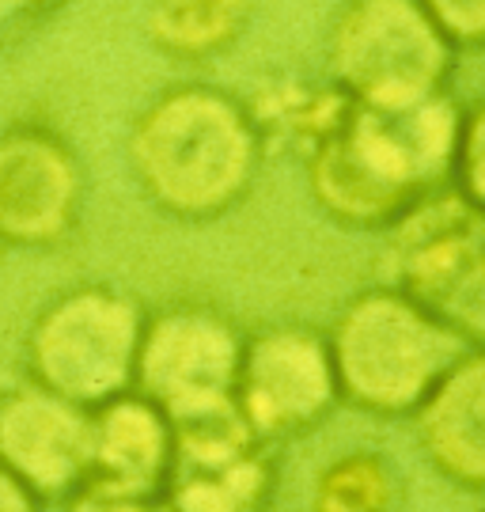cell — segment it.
<instances>
[{
	"label": "cell",
	"instance_id": "cell-9",
	"mask_svg": "<svg viewBox=\"0 0 485 512\" xmlns=\"http://www.w3.org/2000/svg\"><path fill=\"white\" fill-rule=\"evenodd\" d=\"M88 202V175L46 122L0 129V247L50 251L76 236Z\"/></svg>",
	"mask_w": 485,
	"mask_h": 512
},
{
	"label": "cell",
	"instance_id": "cell-20",
	"mask_svg": "<svg viewBox=\"0 0 485 512\" xmlns=\"http://www.w3.org/2000/svg\"><path fill=\"white\" fill-rule=\"evenodd\" d=\"M65 0H0V31L19 27V23H35V19L57 12Z\"/></svg>",
	"mask_w": 485,
	"mask_h": 512
},
{
	"label": "cell",
	"instance_id": "cell-1",
	"mask_svg": "<svg viewBox=\"0 0 485 512\" xmlns=\"http://www.w3.org/2000/svg\"><path fill=\"white\" fill-rule=\"evenodd\" d=\"M463 110L451 92L402 107L349 103L300 160L315 205L349 232L391 228L417 198L448 186Z\"/></svg>",
	"mask_w": 485,
	"mask_h": 512
},
{
	"label": "cell",
	"instance_id": "cell-11",
	"mask_svg": "<svg viewBox=\"0 0 485 512\" xmlns=\"http://www.w3.org/2000/svg\"><path fill=\"white\" fill-rule=\"evenodd\" d=\"M0 467L42 505H61L91 475V410L23 380L0 395Z\"/></svg>",
	"mask_w": 485,
	"mask_h": 512
},
{
	"label": "cell",
	"instance_id": "cell-7",
	"mask_svg": "<svg viewBox=\"0 0 485 512\" xmlns=\"http://www.w3.org/2000/svg\"><path fill=\"white\" fill-rule=\"evenodd\" d=\"M243 353V327L228 311L175 300L144 311L133 391L160 406L171 425L213 414L232 403L235 368Z\"/></svg>",
	"mask_w": 485,
	"mask_h": 512
},
{
	"label": "cell",
	"instance_id": "cell-13",
	"mask_svg": "<svg viewBox=\"0 0 485 512\" xmlns=\"http://www.w3.org/2000/svg\"><path fill=\"white\" fill-rule=\"evenodd\" d=\"M175 459V425L141 391L91 406V475L133 494H160Z\"/></svg>",
	"mask_w": 485,
	"mask_h": 512
},
{
	"label": "cell",
	"instance_id": "cell-18",
	"mask_svg": "<svg viewBox=\"0 0 485 512\" xmlns=\"http://www.w3.org/2000/svg\"><path fill=\"white\" fill-rule=\"evenodd\" d=\"M421 8L459 54L485 42V0H421Z\"/></svg>",
	"mask_w": 485,
	"mask_h": 512
},
{
	"label": "cell",
	"instance_id": "cell-16",
	"mask_svg": "<svg viewBox=\"0 0 485 512\" xmlns=\"http://www.w3.org/2000/svg\"><path fill=\"white\" fill-rule=\"evenodd\" d=\"M402 471L379 448H349L326 463L315 478L311 512H398Z\"/></svg>",
	"mask_w": 485,
	"mask_h": 512
},
{
	"label": "cell",
	"instance_id": "cell-4",
	"mask_svg": "<svg viewBox=\"0 0 485 512\" xmlns=\"http://www.w3.org/2000/svg\"><path fill=\"white\" fill-rule=\"evenodd\" d=\"M455 54L421 0H342L326 31V76L360 107L448 92Z\"/></svg>",
	"mask_w": 485,
	"mask_h": 512
},
{
	"label": "cell",
	"instance_id": "cell-14",
	"mask_svg": "<svg viewBox=\"0 0 485 512\" xmlns=\"http://www.w3.org/2000/svg\"><path fill=\"white\" fill-rule=\"evenodd\" d=\"M243 103L251 110L266 156L277 152V156H296V160H304L349 110V99L330 80L311 84L296 76H273L266 84H258Z\"/></svg>",
	"mask_w": 485,
	"mask_h": 512
},
{
	"label": "cell",
	"instance_id": "cell-3",
	"mask_svg": "<svg viewBox=\"0 0 485 512\" xmlns=\"http://www.w3.org/2000/svg\"><path fill=\"white\" fill-rule=\"evenodd\" d=\"M323 334L338 399L372 418H410L432 384L478 349L387 281L349 296Z\"/></svg>",
	"mask_w": 485,
	"mask_h": 512
},
{
	"label": "cell",
	"instance_id": "cell-12",
	"mask_svg": "<svg viewBox=\"0 0 485 512\" xmlns=\"http://www.w3.org/2000/svg\"><path fill=\"white\" fill-rule=\"evenodd\" d=\"M421 456L451 486L478 494L485 486V353H463L410 410Z\"/></svg>",
	"mask_w": 485,
	"mask_h": 512
},
{
	"label": "cell",
	"instance_id": "cell-17",
	"mask_svg": "<svg viewBox=\"0 0 485 512\" xmlns=\"http://www.w3.org/2000/svg\"><path fill=\"white\" fill-rule=\"evenodd\" d=\"M482 145H485V107L470 103L463 110V129L455 141V156H451V179L448 186L459 190L467 202L485 209V179H482Z\"/></svg>",
	"mask_w": 485,
	"mask_h": 512
},
{
	"label": "cell",
	"instance_id": "cell-2",
	"mask_svg": "<svg viewBox=\"0 0 485 512\" xmlns=\"http://www.w3.org/2000/svg\"><path fill=\"white\" fill-rule=\"evenodd\" d=\"M126 160L152 209L205 224L251 198L266 145L243 95L194 80L163 88L137 110Z\"/></svg>",
	"mask_w": 485,
	"mask_h": 512
},
{
	"label": "cell",
	"instance_id": "cell-21",
	"mask_svg": "<svg viewBox=\"0 0 485 512\" xmlns=\"http://www.w3.org/2000/svg\"><path fill=\"white\" fill-rule=\"evenodd\" d=\"M42 509H46V505H42L23 482L0 467V512H42Z\"/></svg>",
	"mask_w": 485,
	"mask_h": 512
},
{
	"label": "cell",
	"instance_id": "cell-5",
	"mask_svg": "<svg viewBox=\"0 0 485 512\" xmlns=\"http://www.w3.org/2000/svg\"><path fill=\"white\" fill-rule=\"evenodd\" d=\"M387 285L467 342H485V209L440 186L383 228Z\"/></svg>",
	"mask_w": 485,
	"mask_h": 512
},
{
	"label": "cell",
	"instance_id": "cell-10",
	"mask_svg": "<svg viewBox=\"0 0 485 512\" xmlns=\"http://www.w3.org/2000/svg\"><path fill=\"white\" fill-rule=\"evenodd\" d=\"M277 452L235 406L175 425V459L163 486L171 512H266L277 494Z\"/></svg>",
	"mask_w": 485,
	"mask_h": 512
},
{
	"label": "cell",
	"instance_id": "cell-19",
	"mask_svg": "<svg viewBox=\"0 0 485 512\" xmlns=\"http://www.w3.org/2000/svg\"><path fill=\"white\" fill-rule=\"evenodd\" d=\"M61 512H171L160 494H133V490H118L107 482L88 478L80 490H72L61 501Z\"/></svg>",
	"mask_w": 485,
	"mask_h": 512
},
{
	"label": "cell",
	"instance_id": "cell-8",
	"mask_svg": "<svg viewBox=\"0 0 485 512\" xmlns=\"http://www.w3.org/2000/svg\"><path fill=\"white\" fill-rule=\"evenodd\" d=\"M232 403L254 437L273 448L323 425L342 403L323 330L270 323L243 334Z\"/></svg>",
	"mask_w": 485,
	"mask_h": 512
},
{
	"label": "cell",
	"instance_id": "cell-15",
	"mask_svg": "<svg viewBox=\"0 0 485 512\" xmlns=\"http://www.w3.org/2000/svg\"><path fill=\"white\" fill-rule=\"evenodd\" d=\"M258 0H144V31L175 61H209L243 42Z\"/></svg>",
	"mask_w": 485,
	"mask_h": 512
},
{
	"label": "cell",
	"instance_id": "cell-6",
	"mask_svg": "<svg viewBox=\"0 0 485 512\" xmlns=\"http://www.w3.org/2000/svg\"><path fill=\"white\" fill-rule=\"evenodd\" d=\"M144 304L126 289L84 281L42 304L23 338L27 380L80 406H99L133 387Z\"/></svg>",
	"mask_w": 485,
	"mask_h": 512
}]
</instances>
